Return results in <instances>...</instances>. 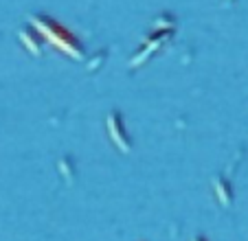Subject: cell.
Wrapping results in <instances>:
<instances>
[{
    "label": "cell",
    "mask_w": 248,
    "mask_h": 241,
    "mask_svg": "<svg viewBox=\"0 0 248 241\" xmlns=\"http://www.w3.org/2000/svg\"><path fill=\"white\" fill-rule=\"evenodd\" d=\"M31 27L35 29L40 35H44L46 40H51V42L55 44L60 51H64L68 57L84 60V46H81V42L70 31L62 29L57 22L44 18V15H31Z\"/></svg>",
    "instance_id": "cell-1"
},
{
    "label": "cell",
    "mask_w": 248,
    "mask_h": 241,
    "mask_svg": "<svg viewBox=\"0 0 248 241\" xmlns=\"http://www.w3.org/2000/svg\"><path fill=\"white\" fill-rule=\"evenodd\" d=\"M106 127H108V134L112 138V143L117 145L119 151L130 153L132 151V138L125 130V123H123V116L119 112H110L106 116Z\"/></svg>",
    "instance_id": "cell-2"
},
{
    "label": "cell",
    "mask_w": 248,
    "mask_h": 241,
    "mask_svg": "<svg viewBox=\"0 0 248 241\" xmlns=\"http://www.w3.org/2000/svg\"><path fill=\"white\" fill-rule=\"evenodd\" d=\"M169 37H171V29H160V31H156L154 35L147 40L145 46H143L139 53H136V57L130 61V66L134 68V66H139L140 61H147V60H150V57L160 48V44H163L165 40H169Z\"/></svg>",
    "instance_id": "cell-3"
},
{
    "label": "cell",
    "mask_w": 248,
    "mask_h": 241,
    "mask_svg": "<svg viewBox=\"0 0 248 241\" xmlns=\"http://www.w3.org/2000/svg\"><path fill=\"white\" fill-rule=\"evenodd\" d=\"M213 191H216L222 206H229L231 202H233V186H231V182L226 180V178L217 176L216 180H213Z\"/></svg>",
    "instance_id": "cell-4"
},
{
    "label": "cell",
    "mask_w": 248,
    "mask_h": 241,
    "mask_svg": "<svg viewBox=\"0 0 248 241\" xmlns=\"http://www.w3.org/2000/svg\"><path fill=\"white\" fill-rule=\"evenodd\" d=\"M20 40H22V44L33 53V55H40V53H42V46H40V33L33 27L22 29V31H20Z\"/></svg>",
    "instance_id": "cell-5"
},
{
    "label": "cell",
    "mask_w": 248,
    "mask_h": 241,
    "mask_svg": "<svg viewBox=\"0 0 248 241\" xmlns=\"http://www.w3.org/2000/svg\"><path fill=\"white\" fill-rule=\"evenodd\" d=\"M60 171L64 173L66 180H75V165L70 163V158H62L60 160Z\"/></svg>",
    "instance_id": "cell-6"
},
{
    "label": "cell",
    "mask_w": 248,
    "mask_h": 241,
    "mask_svg": "<svg viewBox=\"0 0 248 241\" xmlns=\"http://www.w3.org/2000/svg\"><path fill=\"white\" fill-rule=\"evenodd\" d=\"M103 60H106V51H101L93 61H88V70H97L99 66H101V61H103Z\"/></svg>",
    "instance_id": "cell-7"
},
{
    "label": "cell",
    "mask_w": 248,
    "mask_h": 241,
    "mask_svg": "<svg viewBox=\"0 0 248 241\" xmlns=\"http://www.w3.org/2000/svg\"><path fill=\"white\" fill-rule=\"evenodd\" d=\"M193 241H206V239H204V237H196V239H193Z\"/></svg>",
    "instance_id": "cell-8"
}]
</instances>
